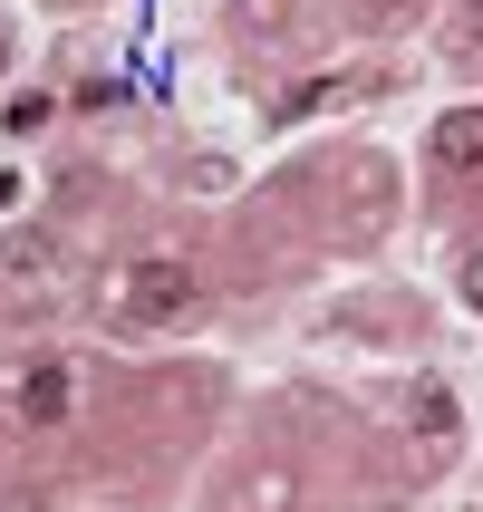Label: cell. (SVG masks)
Listing matches in <instances>:
<instances>
[{
    "label": "cell",
    "instance_id": "obj_1",
    "mask_svg": "<svg viewBox=\"0 0 483 512\" xmlns=\"http://www.w3.org/2000/svg\"><path fill=\"white\" fill-rule=\"evenodd\" d=\"M184 310H194V271H184V261H126V281H116V319H136V329H174Z\"/></svg>",
    "mask_w": 483,
    "mask_h": 512
},
{
    "label": "cell",
    "instance_id": "obj_2",
    "mask_svg": "<svg viewBox=\"0 0 483 512\" xmlns=\"http://www.w3.org/2000/svg\"><path fill=\"white\" fill-rule=\"evenodd\" d=\"M0 261H10L20 300H58V290H68V242H58L49 223H20L10 242H0Z\"/></svg>",
    "mask_w": 483,
    "mask_h": 512
},
{
    "label": "cell",
    "instance_id": "obj_3",
    "mask_svg": "<svg viewBox=\"0 0 483 512\" xmlns=\"http://www.w3.org/2000/svg\"><path fill=\"white\" fill-rule=\"evenodd\" d=\"M68 406H78V377L58 368V358H29V368H20V416H29V426H58Z\"/></svg>",
    "mask_w": 483,
    "mask_h": 512
},
{
    "label": "cell",
    "instance_id": "obj_4",
    "mask_svg": "<svg viewBox=\"0 0 483 512\" xmlns=\"http://www.w3.org/2000/svg\"><path fill=\"white\" fill-rule=\"evenodd\" d=\"M435 165L445 174H483V107H445L435 116Z\"/></svg>",
    "mask_w": 483,
    "mask_h": 512
},
{
    "label": "cell",
    "instance_id": "obj_5",
    "mask_svg": "<svg viewBox=\"0 0 483 512\" xmlns=\"http://www.w3.org/2000/svg\"><path fill=\"white\" fill-rule=\"evenodd\" d=\"M406 416H416V435H426V445H455V435H464L455 397H445L435 377H416V387H406Z\"/></svg>",
    "mask_w": 483,
    "mask_h": 512
},
{
    "label": "cell",
    "instance_id": "obj_6",
    "mask_svg": "<svg viewBox=\"0 0 483 512\" xmlns=\"http://www.w3.org/2000/svg\"><path fill=\"white\" fill-rule=\"evenodd\" d=\"M348 10H358L368 29H406V20H416V0H348Z\"/></svg>",
    "mask_w": 483,
    "mask_h": 512
},
{
    "label": "cell",
    "instance_id": "obj_7",
    "mask_svg": "<svg viewBox=\"0 0 483 512\" xmlns=\"http://www.w3.org/2000/svg\"><path fill=\"white\" fill-rule=\"evenodd\" d=\"M49 126V97H10V136H39Z\"/></svg>",
    "mask_w": 483,
    "mask_h": 512
},
{
    "label": "cell",
    "instance_id": "obj_8",
    "mask_svg": "<svg viewBox=\"0 0 483 512\" xmlns=\"http://www.w3.org/2000/svg\"><path fill=\"white\" fill-rule=\"evenodd\" d=\"M455 290H464V310L483 319V252H464V281H455Z\"/></svg>",
    "mask_w": 483,
    "mask_h": 512
},
{
    "label": "cell",
    "instance_id": "obj_9",
    "mask_svg": "<svg viewBox=\"0 0 483 512\" xmlns=\"http://www.w3.org/2000/svg\"><path fill=\"white\" fill-rule=\"evenodd\" d=\"M242 20H261V29H271V20H290V0H242Z\"/></svg>",
    "mask_w": 483,
    "mask_h": 512
},
{
    "label": "cell",
    "instance_id": "obj_10",
    "mask_svg": "<svg viewBox=\"0 0 483 512\" xmlns=\"http://www.w3.org/2000/svg\"><path fill=\"white\" fill-rule=\"evenodd\" d=\"M464 49H483V0H464Z\"/></svg>",
    "mask_w": 483,
    "mask_h": 512
},
{
    "label": "cell",
    "instance_id": "obj_11",
    "mask_svg": "<svg viewBox=\"0 0 483 512\" xmlns=\"http://www.w3.org/2000/svg\"><path fill=\"white\" fill-rule=\"evenodd\" d=\"M0 78H10V39H0Z\"/></svg>",
    "mask_w": 483,
    "mask_h": 512
}]
</instances>
